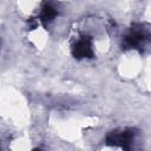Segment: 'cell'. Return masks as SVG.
<instances>
[{"label":"cell","instance_id":"obj_3","mask_svg":"<svg viewBox=\"0 0 151 151\" xmlns=\"http://www.w3.org/2000/svg\"><path fill=\"white\" fill-rule=\"evenodd\" d=\"M134 130L133 129H120V130H114L110 132L106 137V142L111 144H120L122 147L127 149L129 144L133 140L134 138Z\"/></svg>","mask_w":151,"mask_h":151},{"label":"cell","instance_id":"obj_4","mask_svg":"<svg viewBox=\"0 0 151 151\" xmlns=\"http://www.w3.org/2000/svg\"><path fill=\"white\" fill-rule=\"evenodd\" d=\"M57 13H58V11H57V8L54 7L53 4L45 2L41 7V11H40V14H39V20L41 21L42 25H46V24H48L50 21H52L54 19Z\"/></svg>","mask_w":151,"mask_h":151},{"label":"cell","instance_id":"obj_1","mask_svg":"<svg viewBox=\"0 0 151 151\" xmlns=\"http://www.w3.org/2000/svg\"><path fill=\"white\" fill-rule=\"evenodd\" d=\"M151 41V34L142 26L130 28V31L123 38L124 48H143Z\"/></svg>","mask_w":151,"mask_h":151},{"label":"cell","instance_id":"obj_2","mask_svg":"<svg viewBox=\"0 0 151 151\" xmlns=\"http://www.w3.org/2000/svg\"><path fill=\"white\" fill-rule=\"evenodd\" d=\"M92 39L88 35H79L74 39L72 45V53L76 58H91L93 57V47Z\"/></svg>","mask_w":151,"mask_h":151}]
</instances>
